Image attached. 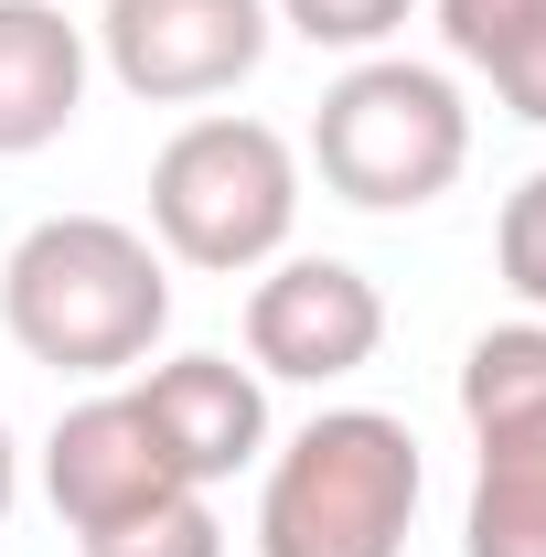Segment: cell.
Masks as SVG:
<instances>
[{"mask_svg":"<svg viewBox=\"0 0 546 557\" xmlns=\"http://www.w3.org/2000/svg\"><path fill=\"white\" fill-rule=\"evenodd\" d=\"M172 322L161 247L119 214H44L0 258V333L54 375H129Z\"/></svg>","mask_w":546,"mask_h":557,"instance_id":"cell-1","label":"cell"},{"mask_svg":"<svg viewBox=\"0 0 546 557\" xmlns=\"http://www.w3.org/2000/svg\"><path fill=\"white\" fill-rule=\"evenodd\" d=\"M418 440L386 408H322L269 461L258 557H408L418 525Z\"/></svg>","mask_w":546,"mask_h":557,"instance_id":"cell-2","label":"cell"},{"mask_svg":"<svg viewBox=\"0 0 546 557\" xmlns=\"http://www.w3.org/2000/svg\"><path fill=\"white\" fill-rule=\"evenodd\" d=\"M472 161V108L439 65L408 54H364L353 75L322 86L311 108V172L322 194H343L353 214H418L439 205Z\"/></svg>","mask_w":546,"mask_h":557,"instance_id":"cell-3","label":"cell"},{"mask_svg":"<svg viewBox=\"0 0 546 557\" xmlns=\"http://www.w3.org/2000/svg\"><path fill=\"white\" fill-rule=\"evenodd\" d=\"M300 225V150L269 119H183L150 161V236L161 258L204 278H247L269 269Z\"/></svg>","mask_w":546,"mask_h":557,"instance_id":"cell-4","label":"cell"},{"mask_svg":"<svg viewBox=\"0 0 546 557\" xmlns=\"http://www.w3.org/2000/svg\"><path fill=\"white\" fill-rule=\"evenodd\" d=\"M461 418L482 450L461 557H546V322H493L461 354Z\"/></svg>","mask_w":546,"mask_h":557,"instance_id":"cell-5","label":"cell"},{"mask_svg":"<svg viewBox=\"0 0 546 557\" xmlns=\"http://www.w3.org/2000/svg\"><path fill=\"white\" fill-rule=\"evenodd\" d=\"M269 33H278L269 0H108L97 11L108 75L150 108H204L225 86H247L269 65Z\"/></svg>","mask_w":546,"mask_h":557,"instance_id":"cell-6","label":"cell"},{"mask_svg":"<svg viewBox=\"0 0 546 557\" xmlns=\"http://www.w3.org/2000/svg\"><path fill=\"white\" fill-rule=\"evenodd\" d=\"M375 344H386V300H375V278L343 269V258H278L247 289V364L258 375L333 386V375H364Z\"/></svg>","mask_w":546,"mask_h":557,"instance_id":"cell-7","label":"cell"},{"mask_svg":"<svg viewBox=\"0 0 546 557\" xmlns=\"http://www.w3.org/2000/svg\"><path fill=\"white\" fill-rule=\"evenodd\" d=\"M44 493H54V515H65V536H108V525H129L150 504H172V493H194L172 472V450L150 440V418L139 397H86V408L54 418V440H44Z\"/></svg>","mask_w":546,"mask_h":557,"instance_id":"cell-8","label":"cell"},{"mask_svg":"<svg viewBox=\"0 0 546 557\" xmlns=\"http://www.w3.org/2000/svg\"><path fill=\"white\" fill-rule=\"evenodd\" d=\"M139 418H150V440L172 450V472L204 493L225 472H247L258 450H269V386L247 375V364H225V354H172V364H150L129 386Z\"/></svg>","mask_w":546,"mask_h":557,"instance_id":"cell-9","label":"cell"},{"mask_svg":"<svg viewBox=\"0 0 546 557\" xmlns=\"http://www.w3.org/2000/svg\"><path fill=\"white\" fill-rule=\"evenodd\" d=\"M86 108V33L54 0H0V161L54 150Z\"/></svg>","mask_w":546,"mask_h":557,"instance_id":"cell-10","label":"cell"},{"mask_svg":"<svg viewBox=\"0 0 546 557\" xmlns=\"http://www.w3.org/2000/svg\"><path fill=\"white\" fill-rule=\"evenodd\" d=\"M86 557H225V525H214L204 493H172V504H150V515H129V525L86 536Z\"/></svg>","mask_w":546,"mask_h":557,"instance_id":"cell-11","label":"cell"},{"mask_svg":"<svg viewBox=\"0 0 546 557\" xmlns=\"http://www.w3.org/2000/svg\"><path fill=\"white\" fill-rule=\"evenodd\" d=\"M493 269H504V289L546 322V172H525V183L504 194V214H493Z\"/></svg>","mask_w":546,"mask_h":557,"instance_id":"cell-12","label":"cell"},{"mask_svg":"<svg viewBox=\"0 0 546 557\" xmlns=\"http://www.w3.org/2000/svg\"><path fill=\"white\" fill-rule=\"evenodd\" d=\"M269 11L300 33V44H322V54H375L418 0H269Z\"/></svg>","mask_w":546,"mask_h":557,"instance_id":"cell-13","label":"cell"},{"mask_svg":"<svg viewBox=\"0 0 546 557\" xmlns=\"http://www.w3.org/2000/svg\"><path fill=\"white\" fill-rule=\"evenodd\" d=\"M482 75H493V97H504L525 129H546V11H525V22L482 54Z\"/></svg>","mask_w":546,"mask_h":557,"instance_id":"cell-14","label":"cell"},{"mask_svg":"<svg viewBox=\"0 0 546 557\" xmlns=\"http://www.w3.org/2000/svg\"><path fill=\"white\" fill-rule=\"evenodd\" d=\"M525 11H546V0H439V44H450L461 65H482V54H493Z\"/></svg>","mask_w":546,"mask_h":557,"instance_id":"cell-15","label":"cell"},{"mask_svg":"<svg viewBox=\"0 0 546 557\" xmlns=\"http://www.w3.org/2000/svg\"><path fill=\"white\" fill-rule=\"evenodd\" d=\"M11 493H22V450H11V429H0V525H11Z\"/></svg>","mask_w":546,"mask_h":557,"instance_id":"cell-16","label":"cell"}]
</instances>
